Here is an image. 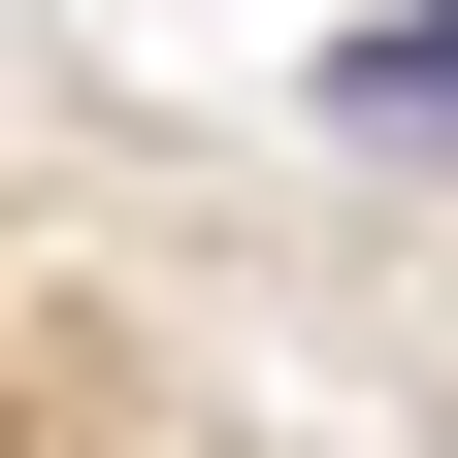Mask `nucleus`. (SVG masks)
Wrapping results in <instances>:
<instances>
[{"label":"nucleus","mask_w":458,"mask_h":458,"mask_svg":"<svg viewBox=\"0 0 458 458\" xmlns=\"http://www.w3.org/2000/svg\"><path fill=\"white\" fill-rule=\"evenodd\" d=\"M327 131H360V164H458V0H426V33H360V66H327Z\"/></svg>","instance_id":"nucleus-1"}]
</instances>
